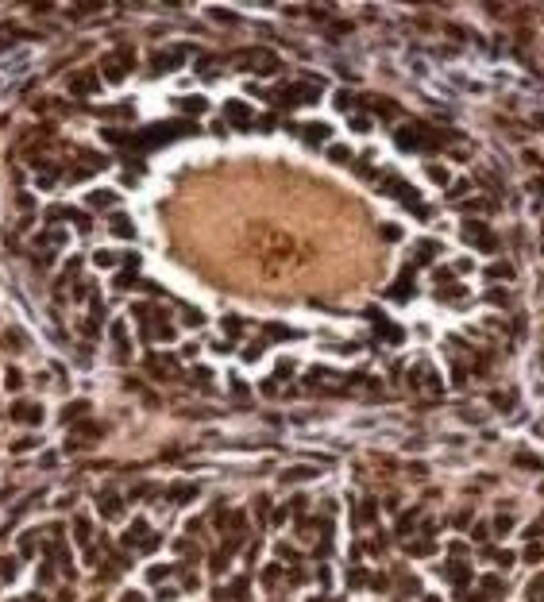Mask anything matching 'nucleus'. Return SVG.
Masks as SVG:
<instances>
[{
  "mask_svg": "<svg viewBox=\"0 0 544 602\" xmlns=\"http://www.w3.org/2000/svg\"><path fill=\"white\" fill-rule=\"evenodd\" d=\"M97 70H77V74H70V81H66V89L74 93V97H89V93H97Z\"/></svg>",
  "mask_w": 544,
  "mask_h": 602,
  "instance_id": "1",
  "label": "nucleus"
},
{
  "mask_svg": "<svg viewBox=\"0 0 544 602\" xmlns=\"http://www.w3.org/2000/svg\"><path fill=\"white\" fill-rule=\"evenodd\" d=\"M394 143L401 151H413V147H421V143H428V135H425L421 124H405V128H397V132H394Z\"/></svg>",
  "mask_w": 544,
  "mask_h": 602,
  "instance_id": "2",
  "label": "nucleus"
},
{
  "mask_svg": "<svg viewBox=\"0 0 544 602\" xmlns=\"http://www.w3.org/2000/svg\"><path fill=\"white\" fill-rule=\"evenodd\" d=\"M181 50L185 46H170V50H159L155 58H151V74H166V70H174V66H181Z\"/></svg>",
  "mask_w": 544,
  "mask_h": 602,
  "instance_id": "3",
  "label": "nucleus"
},
{
  "mask_svg": "<svg viewBox=\"0 0 544 602\" xmlns=\"http://www.w3.org/2000/svg\"><path fill=\"white\" fill-rule=\"evenodd\" d=\"M463 232H467V239H471V243H479L483 251H494V243H498V239H494V235L486 232V228H483L479 220H467V224H463Z\"/></svg>",
  "mask_w": 544,
  "mask_h": 602,
  "instance_id": "4",
  "label": "nucleus"
},
{
  "mask_svg": "<svg viewBox=\"0 0 544 602\" xmlns=\"http://www.w3.org/2000/svg\"><path fill=\"white\" fill-rule=\"evenodd\" d=\"M224 112H228V124H235V128H247L251 124V104L247 101H228Z\"/></svg>",
  "mask_w": 544,
  "mask_h": 602,
  "instance_id": "5",
  "label": "nucleus"
},
{
  "mask_svg": "<svg viewBox=\"0 0 544 602\" xmlns=\"http://www.w3.org/2000/svg\"><path fill=\"white\" fill-rule=\"evenodd\" d=\"M104 70V77H108V81H120V77L128 74V70H132V54H120V58H108L101 66Z\"/></svg>",
  "mask_w": 544,
  "mask_h": 602,
  "instance_id": "6",
  "label": "nucleus"
},
{
  "mask_svg": "<svg viewBox=\"0 0 544 602\" xmlns=\"http://www.w3.org/2000/svg\"><path fill=\"white\" fill-rule=\"evenodd\" d=\"M409 294H413V266H405V270H401V278L390 286V297H397V301H409Z\"/></svg>",
  "mask_w": 544,
  "mask_h": 602,
  "instance_id": "7",
  "label": "nucleus"
},
{
  "mask_svg": "<svg viewBox=\"0 0 544 602\" xmlns=\"http://www.w3.org/2000/svg\"><path fill=\"white\" fill-rule=\"evenodd\" d=\"M12 417H15V421H31V425H35V421L43 417V409H39V405H27V401H15V405H12Z\"/></svg>",
  "mask_w": 544,
  "mask_h": 602,
  "instance_id": "8",
  "label": "nucleus"
},
{
  "mask_svg": "<svg viewBox=\"0 0 544 602\" xmlns=\"http://www.w3.org/2000/svg\"><path fill=\"white\" fill-rule=\"evenodd\" d=\"M101 510H104V517H120V510H124V502L112 494V490H104L101 494Z\"/></svg>",
  "mask_w": 544,
  "mask_h": 602,
  "instance_id": "9",
  "label": "nucleus"
},
{
  "mask_svg": "<svg viewBox=\"0 0 544 602\" xmlns=\"http://www.w3.org/2000/svg\"><path fill=\"white\" fill-rule=\"evenodd\" d=\"M112 201H116V193H108V190H93L85 197V205H97V208H108Z\"/></svg>",
  "mask_w": 544,
  "mask_h": 602,
  "instance_id": "10",
  "label": "nucleus"
},
{
  "mask_svg": "<svg viewBox=\"0 0 544 602\" xmlns=\"http://www.w3.org/2000/svg\"><path fill=\"white\" fill-rule=\"evenodd\" d=\"M112 232H116V235H124V239H132V235H135V228H132V220H128V216H112Z\"/></svg>",
  "mask_w": 544,
  "mask_h": 602,
  "instance_id": "11",
  "label": "nucleus"
},
{
  "mask_svg": "<svg viewBox=\"0 0 544 602\" xmlns=\"http://www.w3.org/2000/svg\"><path fill=\"white\" fill-rule=\"evenodd\" d=\"M486 278H514V266L510 263H494V266H486Z\"/></svg>",
  "mask_w": 544,
  "mask_h": 602,
  "instance_id": "12",
  "label": "nucleus"
},
{
  "mask_svg": "<svg viewBox=\"0 0 544 602\" xmlns=\"http://www.w3.org/2000/svg\"><path fill=\"white\" fill-rule=\"evenodd\" d=\"M112 340H116V348L124 355H128V348H132V344H128V332H124V324H112Z\"/></svg>",
  "mask_w": 544,
  "mask_h": 602,
  "instance_id": "13",
  "label": "nucleus"
},
{
  "mask_svg": "<svg viewBox=\"0 0 544 602\" xmlns=\"http://www.w3.org/2000/svg\"><path fill=\"white\" fill-rule=\"evenodd\" d=\"M309 475H313V467H294L282 475V483H297V479H309Z\"/></svg>",
  "mask_w": 544,
  "mask_h": 602,
  "instance_id": "14",
  "label": "nucleus"
},
{
  "mask_svg": "<svg viewBox=\"0 0 544 602\" xmlns=\"http://www.w3.org/2000/svg\"><path fill=\"white\" fill-rule=\"evenodd\" d=\"M486 301H494V305H510V294L502 290V286H494V290H486Z\"/></svg>",
  "mask_w": 544,
  "mask_h": 602,
  "instance_id": "15",
  "label": "nucleus"
},
{
  "mask_svg": "<svg viewBox=\"0 0 544 602\" xmlns=\"http://www.w3.org/2000/svg\"><path fill=\"white\" fill-rule=\"evenodd\" d=\"M305 139H328V128H324V124H309V128H305Z\"/></svg>",
  "mask_w": 544,
  "mask_h": 602,
  "instance_id": "16",
  "label": "nucleus"
},
{
  "mask_svg": "<svg viewBox=\"0 0 544 602\" xmlns=\"http://www.w3.org/2000/svg\"><path fill=\"white\" fill-rule=\"evenodd\" d=\"M181 108H189L193 116H197V112H205V101H201V97H185V101H181Z\"/></svg>",
  "mask_w": 544,
  "mask_h": 602,
  "instance_id": "17",
  "label": "nucleus"
},
{
  "mask_svg": "<svg viewBox=\"0 0 544 602\" xmlns=\"http://www.w3.org/2000/svg\"><path fill=\"white\" fill-rule=\"evenodd\" d=\"M428 178H432L436 186H448V170H444V166H428Z\"/></svg>",
  "mask_w": 544,
  "mask_h": 602,
  "instance_id": "18",
  "label": "nucleus"
},
{
  "mask_svg": "<svg viewBox=\"0 0 544 602\" xmlns=\"http://www.w3.org/2000/svg\"><path fill=\"white\" fill-rule=\"evenodd\" d=\"M483 208H490V201H483V197H475V201H463V212H483Z\"/></svg>",
  "mask_w": 544,
  "mask_h": 602,
  "instance_id": "19",
  "label": "nucleus"
},
{
  "mask_svg": "<svg viewBox=\"0 0 544 602\" xmlns=\"http://www.w3.org/2000/svg\"><path fill=\"white\" fill-rule=\"evenodd\" d=\"M93 263H97V266H112V263H116V255H112V251H97V255H93Z\"/></svg>",
  "mask_w": 544,
  "mask_h": 602,
  "instance_id": "20",
  "label": "nucleus"
},
{
  "mask_svg": "<svg viewBox=\"0 0 544 602\" xmlns=\"http://www.w3.org/2000/svg\"><path fill=\"white\" fill-rule=\"evenodd\" d=\"M15 35H19V27H12V23H8V27H4V31H0V50H4V46H8V43H12V39H15Z\"/></svg>",
  "mask_w": 544,
  "mask_h": 602,
  "instance_id": "21",
  "label": "nucleus"
},
{
  "mask_svg": "<svg viewBox=\"0 0 544 602\" xmlns=\"http://www.w3.org/2000/svg\"><path fill=\"white\" fill-rule=\"evenodd\" d=\"M89 405L85 401H74V405H66V413H62V421H70V417H77V413H85Z\"/></svg>",
  "mask_w": 544,
  "mask_h": 602,
  "instance_id": "22",
  "label": "nucleus"
},
{
  "mask_svg": "<svg viewBox=\"0 0 544 602\" xmlns=\"http://www.w3.org/2000/svg\"><path fill=\"white\" fill-rule=\"evenodd\" d=\"M328 159H332V162H348V159H352V151H348V147H332V151H328Z\"/></svg>",
  "mask_w": 544,
  "mask_h": 602,
  "instance_id": "23",
  "label": "nucleus"
},
{
  "mask_svg": "<svg viewBox=\"0 0 544 602\" xmlns=\"http://www.w3.org/2000/svg\"><path fill=\"white\" fill-rule=\"evenodd\" d=\"M74 529H77V541L89 544V521H85V517H77V525H74Z\"/></svg>",
  "mask_w": 544,
  "mask_h": 602,
  "instance_id": "24",
  "label": "nucleus"
},
{
  "mask_svg": "<svg viewBox=\"0 0 544 602\" xmlns=\"http://www.w3.org/2000/svg\"><path fill=\"white\" fill-rule=\"evenodd\" d=\"M432 255H436V243H421L417 247V259H432Z\"/></svg>",
  "mask_w": 544,
  "mask_h": 602,
  "instance_id": "25",
  "label": "nucleus"
},
{
  "mask_svg": "<svg viewBox=\"0 0 544 602\" xmlns=\"http://www.w3.org/2000/svg\"><path fill=\"white\" fill-rule=\"evenodd\" d=\"M174 498H178V502H189V498H193V486H178Z\"/></svg>",
  "mask_w": 544,
  "mask_h": 602,
  "instance_id": "26",
  "label": "nucleus"
},
{
  "mask_svg": "<svg viewBox=\"0 0 544 602\" xmlns=\"http://www.w3.org/2000/svg\"><path fill=\"white\" fill-rule=\"evenodd\" d=\"M332 104H336V108H352V97H348V93H336V97H332Z\"/></svg>",
  "mask_w": 544,
  "mask_h": 602,
  "instance_id": "27",
  "label": "nucleus"
},
{
  "mask_svg": "<svg viewBox=\"0 0 544 602\" xmlns=\"http://www.w3.org/2000/svg\"><path fill=\"white\" fill-rule=\"evenodd\" d=\"M212 15H216L220 23H235V15H232V12H224V8H212Z\"/></svg>",
  "mask_w": 544,
  "mask_h": 602,
  "instance_id": "28",
  "label": "nucleus"
},
{
  "mask_svg": "<svg viewBox=\"0 0 544 602\" xmlns=\"http://www.w3.org/2000/svg\"><path fill=\"white\" fill-rule=\"evenodd\" d=\"M517 463H525V467H533V471L541 467V459H537V455H517Z\"/></svg>",
  "mask_w": 544,
  "mask_h": 602,
  "instance_id": "29",
  "label": "nucleus"
},
{
  "mask_svg": "<svg viewBox=\"0 0 544 602\" xmlns=\"http://www.w3.org/2000/svg\"><path fill=\"white\" fill-rule=\"evenodd\" d=\"M352 128H355V132H370V120H363V116H355V120H352Z\"/></svg>",
  "mask_w": 544,
  "mask_h": 602,
  "instance_id": "30",
  "label": "nucleus"
},
{
  "mask_svg": "<svg viewBox=\"0 0 544 602\" xmlns=\"http://www.w3.org/2000/svg\"><path fill=\"white\" fill-rule=\"evenodd\" d=\"M0 572H4V579H12V572H15V560H4V564H0Z\"/></svg>",
  "mask_w": 544,
  "mask_h": 602,
  "instance_id": "31",
  "label": "nucleus"
},
{
  "mask_svg": "<svg viewBox=\"0 0 544 602\" xmlns=\"http://www.w3.org/2000/svg\"><path fill=\"white\" fill-rule=\"evenodd\" d=\"M382 235H386V239H397V235H401V228H394V224H386V228H382Z\"/></svg>",
  "mask_w": 544,
  "mask_h": 602,
  "instance_id": "32",
  "label": "nucleus"
},
{
  "mask_svg": "<svg viewBox=\"0 0 544 602\" xmlns=\"http://www.w3.org/2000/svg\"><path fill=\"white\" fill-rule=\"evenodd\" d=\"M124 602H143V599H139V595H128V599H124Z\"/></svg>",
  "mask_w": 544,
  "mask_h": 602,
  "instance_id": "33",
  "label": "nucleus"
}]
</instances>
